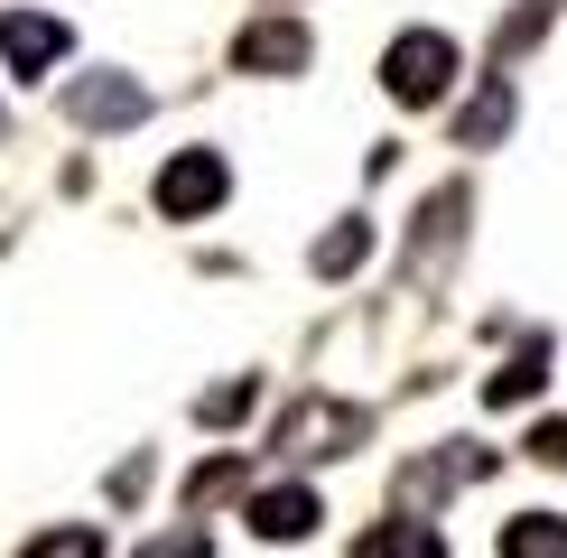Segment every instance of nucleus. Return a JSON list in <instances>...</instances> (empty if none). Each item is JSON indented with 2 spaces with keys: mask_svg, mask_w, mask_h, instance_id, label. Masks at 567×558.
Wrapping results in <instances>:
<instances>
[{
  "mask_svg": "<svg viewBox=\"0 0 567 558\" xmlns=\"http://www.w3.org/2000/svg\"><path fill=\"white\" fill-rule=\"evenodd\" d=\"M446 84H456V38L446 29H400L391 56H382V93L400 112H429V103H446Z\"/></svg>",
  "mask_w": 567,
  "mask_h": 558,
  "instance_id": "obj_1",
  "label": "nucleus"
},
{
  "mask_svg": "<svg viewBox=\"0 0 567 558\" xmlns=\"http://www.w3.org/2000/svg\"><path fill=\"white\" fill-rule=\"evenodd\" d=\"M270 447H279V456H344V447H363V410H353V401H326V391H307V401L279 410Z\"/></svg>",
  "mask_w": 567,
  "mask_h": 558,
  "instance_id": "obj_2",
  "label": "nucleus"
},
{
  "mask_svg": "<svg viewBox=\"0 0 567 558\" xmlns=\"http://www.w3.org/2000/svg\"><path fill=\"white\" fill-rule=\"evenodd\" d=\"M150 196H158V215H168V224H205V215L233 196V168H224L215 149H177L168 168H158Z\"/></svg>",
  "mask_w": 567,
  "mask_h": 558,
  "instance_id": "obj_3",
  "label": "nucleus"
},
{
  "mask_svg": "<svg viewBox=\"0 0 567 558\" xmlns=\"http://www.w3.org/2000/svg\"><path fill=\"white\" fill-rule=\"evenodd\" d=\"M65 112H75L84 131H131V122H150V93L131 75H75L65 84Z\"/></svg>",
  "mask_w": 567,
  "mask_h": 558,
  "instance_id": "obj_4",
  "label": "nucleus"
},
{
  "mask_svg": "<svg viewBox=\"0 0 567 558\" xmlns=\"http://www.w3.org/2000/svg\"><path fill=\"white\" fill-rule=\"evenodd\" d=\"M307 56H317V38H307L298 19H251V29L233 38V65H243V75H298Z\"/></svg>",
  "mask_w": 567,
  "mask_h": 558,
  "instance_id": "obj_5",
  "label": "nucleus"
},
{
  "mask_svg": "<svg viewBox=\"0 0 567 558\" xmlns=\"http://www.w3.org/2000/svg\"><path fill=\"white\" fill-rule=\"evenodd\" d=\"M65 19H47V10H10L0 19V56H10V75H47V65L65 56Z\"/></svg>",
  "mask_w": 567,
  "mask_h": 558,
  "instance_id": "obj_6",
  "label": "nucleus"
},
{
  "mask_svg": "<svg viewBox=\"0 0 567 558\" xmlns=\"http://www.w3.org/2000/svg\"><path fill=\"white\" fill-rule=\"evenodd\" d=\"M243 521H251V540L289 549V540H307V530H317V494H307V484H270V494L243 503Z\"/></svg>",
  "mask_w": 567,
  "mask_h": 558,
  "instance_id": "obj_7",
  "label": "nucleus"
},
{
  "mask_svg": "<svg viewBox=\"0 0 567 558\" xmlns=\"http://www.w3.org/2000/svg\"><path fill=\"white\" fill-rule=\"evenodd\" d=\"M484 465H493L484 447H456V456H419L410 475H400V512H437L446 494H456V484H475Z\"/></svg>",
  "mask_w": 567,
  "mask_h": 558,
  "instance_id": "obj_8",
  "label": "nucleus"
},
{
  "mask_svg": "<svg viewBox=\"0 0 567 558\" xmlns=\"http://www.w3.org/2000/svg\"><path fill=\"white\" fill-rule=\"evenodd\" d=\"M539 382H549V335H530L522 354L493 372V382H484V401H493V410H522V401H539Z\"/></svg>",
  "mask_w": 567,
  "mask_h": 558,
  "instance_id": "obj_9",
  "label": "nucleus"
},
{
  "mask_svg": "<svg viewBox=\"0 0 567 558\" xmlns=\"http://www.w3.org/2000/svg\"><path fill=\"white\" fill-rule=\"evenodd\" d=\"M446 540L429 530V512H400L391 530H363V540H353V558H437Z\"/></svg>",
  "mask_w": 567,
  "mask_h": 558,
  "instance_id": "obj_10",
  "label": "nucleus"
},
{
  "mask_svg": "<svg viewBox=\"0 0 567 558\" xmlns=\"http://www.w3.org/2000/svg\"><path fill=\"white\" fill-rule=\"evenodd\" d=\"M512 131V84H503V65H493V84L475 93V103H465V122H456V140L465 149H493V140Z\"/></svg>",
  "mask_w": 567,
  "mask_h": 558,
  "instance_id": "obj_11",
  "label": "nucleus"
},
{
  "mask_svg": "<svg viewBox=\"0 0 567 558\" xmlns=\"http://www.w3.org/2000/svg\"><path fill=\"white\" fill-rule=\"evenodd\" d=\"M307 261H317V279H344V270H363V261H372V224L353 215V224H336V232H317V251H307Z\"/></svg>",
  "mask_w": 567,
  "mask_h": 558,
  "instance_id": "obj_12",
  "label": "nucleus"
},
{
  "mask_svg": "<svg viewBox=\"0 0 567 558\" xmlns=\"http://www.w3.org/2000/svg\"><path fill=\"white\" fill-rule=\"evenodd\" d=\"M503 558H567V521H558V512H522V521H503Z\"/></svg>",
  "mask_w": 567,
  "mask_h": 558,
  "instance_id": "obj_13",
  "label": "nucleus"
},
{
  "mask_svg": "<svg viewBox=\"0 0 567 558\" xmlns=\"http://www.w3.org/2000/svg\"><path fill=\"white\" fill-rule=\"evenodd\" d=\"M549 19H558V0H522V10H512V29H493V65H522L530 38L549 29Z\"/></svg>",
  "mask_w": 567,
  "mask_h": 558,
  "instance_id": "obj_14",
  "label": "nucleus"
},
{
  "mask_svg": "<svg viewBox=\"0 0 567 558\" xmlns=\"http://www.w3.org/2000/svg\"><path fill=\"white\" fill-rule=\"evenodd\" d=\"M233 484H243V456H215V465H196V475H186V503L205 512V503H224Z\"/></svg>",
  "mask_w": 567,
  "mask_h": 558,
  "instance_id": "obj_15",
  "label": "nucleus"
},
{
  "mask_svg": "<svg viewBox=\"0 0 567 558\" xmlns=\"http://www.w3.org/2000/svg\"><path fill=\"white\" fill-rule=\"evenodd\" d=\"M251 401H261V382H224V391H205V428H233Z\"/></svg>",
  "mask_w": 567,
  "mask_h": 558,
  "instance_id": "obj_16",
  "label": "nucleus"
},
{
  "mask_svg": "<svg viewBox=\"0 0 567 558\" xmlns=\"http://www.w3.org/2000/svg\"><path fill=\"white\" fill-rule=\"evenodd\" d=\"M29 549L38 558H93V549H103V530H38Z\"/></svg>",
  "mask_w": 567,
  "mask_h": 558,
  "instance_id": "obj_17",
  "label": "nucleus"
},
{
  "mask_svg": "<svg viewBox=\"0 0 567 558\" xmlns=\"http://www.w3.org/2000/svg\"><path fill=\"white\" fill-rule=\"evenodd\" d=\"M530 456H539V465H558V475H567V418H539V428H530Z\"/></svg>",
  "mask_w": 567,
  "mask_h": 558,
  "instance_id": "obj_18",
  "label": "nucleus"
}]
</instances>
